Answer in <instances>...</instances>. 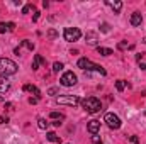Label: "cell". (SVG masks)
<instances>
[{
  "instance_id": "obj_1",
  "label": "cell",
  "mask_w": 146,
  "mask_h": 144,
  "mask_svg": "<svg viewBox=\"0 0 146 144\" xmlns=\"http://www.w3.org/2000/svg\"><path fill=\"white\" fill-rule=\"evenodd\" d=\"M76 65H78V68H80V70H87V71H97V73H100L102 76H106V75H107V71H106V70H104L100 65H95V63H94V61H90L88 58H80Z\"/></svg>"
},
{
  "instance_id": "obj_2",
  "label": "cell",
  "mask_w": 146,
  "mask_h": 144,
  "mask_svg": "<svg viewBox=\"0 0 146 144\" xmlns=\"http://www.w3.org/2000/svg\"><path fill=\"white\" fill-rule=\"evenodd\" d=\"M17 65L12 61V59H9V58H0V75L2 76H10V75H15L17 73Z\"/></svg>"
},
{
  "instance_id": "obj_3",
  "label": "cell",
  "mask_w": 146,
  "mask_h": 144,
  "mask_svg": "<svg viewBox=\"0 0 146 144\" xmlns=\"http://www.w3.org/2000/svg\"><path fill=\"white\" fill-rule=\"evenodd\" d=\"M82 105L85 108V112H88V114H97V112H100V108H102L100 100L95 98V97H88V98L82 100Z\"/></svg>"
},
{
  "instance_id": "obj_4",
  "label": "cell",
  "mask_w": 146,
  "mask_h": 144,
  "mask_svg": "<svg viewBox=\"0 0 146 144\" xmlns=\"http://www.w3.org/2000/svg\"><path fill=\"white\" fill-rule=\"evenodd\" d=\"M56 104L58 105H70V107H76L80 104V98L76 95H60L56 97Z\"/></svg>"
},
{
  "instance_id": "obj_5",
  "label": "cell",
  "mask_w": 146,
  "mask_h": 144,
  "mask_svg": "<svg viewBox=\"0 0 146 144\" xmlns=\"http://www.w3.org/2000/svg\"><path fill=\"white\" fill-rule=\"evenodd\" d=\"M63 37H65V41H68V42H75V41H78V39L82 37V31H80L78 27H65Z\"/></svg>"
},
{
  "instance_id": "obj_6",
  "label": "cell",
  "mask_w": 146,
  "mask_h": 144,
  "mask_svg": "<svg viewBox=\"0 0 146 144\" xmlns=\"http://www.w3.org/2000/svg\"><path fill=\"white\" fill-rule=\"evenodd\" d=\"M104 122L109 126L110 129H114V131H117V129L121 127V124H122L121 119H119L115 114H112V112H107V114L104 115Z\"/></svg>"
},
{
  "instance_id": "obj_7",
  "label": "cell",
  "mask_w": 146,
  "mask_h": 144,
  "mask_svg": "<svg viewBox=\"0 0 146 144\" xmlns=\"http://www.w3.org/2000/svg\"><path fill=\"white\" fill-rule=\"evenodd\" d=\"M76 75L73 71H66L63 73V76L60 78V83L63 85V87H73V85H76Z\"/></svg>"
},
{
  "instance_id": "obj_8",
  "label": "cell",
  "mask_w": 146,
  "mask_h": 144,
  "mask_svg": "<svg viewBox=\"0 0 146 144\" xmlns=\"http://www.w3.org/2000/svg\"><path fill=\"white\" fill-rule=\"evenodd\" d=\"M87 131L94 136V134H97L99 131H100V120H97V119H92V120H88V124H87Z\"/></svg>"
},
{
  "instance_id": "obj_9",
  "label": "cell",
  "mask_w": 146,
  "mask_h": 144,
  "mask_svg": "<svg viewBox=\"0 0 146 144\" xmlns=\"http://www.w3.org/2000/svg\"><path fill=\"white\" fill-rule=\"evenodd\" d=\"M85 39H87V44H90V46H97L99 44V34L95 31H88L85 34Z\"/></svg>"
},
{
  "instance_id": "obj_10",
  "label": "cell",
  "mask_w": 146,
  "mask_h": 144,
  "mask_svg": "<svg viewBox=\"0 0 146 144\" xmlns=\"http://www.w3.org/2000/svg\"><path fill=\"white\" fill-rule=\"evenodd\" d=\"M106 3L109 5L112 10H114V14H119V12H121V9H122V2H121V0H114V2H112V0H107Z\"/></svg>"
},
{
  "instance_id": "obj_11",
  "label": "cell",
  "mask_w": 146,
  "mask_h": 144,
  "mask_svg": "<svg viewBox=\"0 0 146 144\" xmlns=\"http://www.w3.org/2000/svg\"><path fill=\"white\" fill-rule=\"evenodd\" d=\"M141 22H143V15L139 12H133L131 14V26L138 27V26H141Z\"/></svg>"
},
{
  "instance_id": "obj_12",
  "label": "cell",
  "mask_w": 146,
  "mask_h": 144,
  "mask_svg": "<svg viewBox=\"0 0 146 144\" xmlns=\"http://www.w3.org/2000/svg\"><path fill=\"white\" fill-rule=\"evenodd\" d=\"M15 29V24L14 22H0V34L3 32H12Z\"/></svg>"
},
{
  "instance_id": "obj_13",
  "label": "cell",
  "mask_w": 146,
  "mask_h": 144,
  "mask_svg": "<svg viewBox=\"0 0 146 144\" xmlns=\"http://www.w3.org/2000/svg\"><path fill=\"white\" fill-rule=\"evenodd\" d=\"M24 92L33 93L36 98H39V97H41V90H39L37 87H34V85H24Z\"/></svg>"
},
{
  "instance_id": "obj_14",
  "label": "cell",
  "mask_w": 146,
  "mask_h": 144,
  "mask_svg": "<svg viewBox=\"0 0 146 144\" xmlns=\"http://www.w3.org/2000/svg\"><path fill=\"white\" fill-rule=\"evenodd\" d=\"M10 90V81L5 76H0V93H5Z\"/></svg>"
},
{
  "instance_id": "obj_15",
  "label": "cell",
  "mask_w": 146,
  "mask_h": 144,
  "mask_svg": "<svg viewBox=\"0 0 146 144\" xmlns=\"http://www.w3.org/2000/svg\"><path fill=\"white\" fill-rule=\"evenodd\" d=\"M39 65H46V59H42L41 54H34V61H33V70H37Z\"/></svg>"
},
{
  "instance_id": "obj_16",
  "label": "cell",
  "mask_w": 146,
  "mask_h": 144,
  "mask_svg": "<svg viewBox=\"0 0 146 144\" xmlns=\"http://www.w3.org/2000/svg\"><path fill=\"white\" fill-rule=\"evenodd\" d=\"M97 53L102 54V56H110V54H114V51H112L110 48H102V46H97Z\"/></svg>"
},
{
  "instance_id": "obj_17",
  "label": "cell",
  "mask_w": 146,
  "mask_h": 144,
  "mask_svg": "<svg viewBox=\"0 0 146 144\" xmlns=\"http://www.w3.org/2000/svg\"><path fill=\"white\" fill-rule=\"evenodd\" d=\"M46 139H48V141H51V143H61V139H60V136H58V134H56V132H48V134H46Z\"/></svg>"
},
{
  "instance_id": "obj_18",
  "label": "cell",
  "mask_w": 146,
  "mask_h": 144,
  "mask_svg": "<svg viewBox=\"0 0 146 144\" xmlns=\"http://www.w3.org/2000/svg\"><path fill=\"white\" fill-rule=\"evenodd\" d=\"M21 48H27V49H29V51H33V49H34V44H33V42H31V41H27V39H24V41H22V42H21V46H19V48H17V49H19V51H21Z\"/></svg>"
},
{
  "instance_id": "obj_19",
  "label": "cell",
  "mask_w": 146,
  "mask_h": 144,
  "mask_svg": "<svg viewBox=\"0 0 146 144\" xmlns=\"http://www.w3.org/2000/svg\"><path fill=\"white\" fill-rule=\"evenodd\" d=\"M37 127L44 131V129H48V127H49V122H48L46 119H42V117H39V119H37Z\"/></svg>"
},
{
  "instance_id": "obj_20",
  "label": "cell",
  "mask_w": 146,
  "mask_h": 144,
  "mask_svg": "<svg viewBox=\"0 0 146 144\" xmlns=\"http://www.w3.org/2000/svg\"><path fill=\"white\" fill-rule=\"evenodd\" d=\"M49 119H53V120H63L65 119V114H61V112H51L49 114Z\"/></svg>"
},
{
  "instance_id": "obj_21",
  "label": "cell",
  "mask_w": 146,
  "mask_h": 144,
  "mask_svg": "<svg viewBox=\"0 0 146 144\" xmlns=\"http://www.w3.org/2000/svg\"><path fill=\"white\" fill-rule=\"evenodd\" d=\"M126 85H127V81H124V80H117V81H115V88H117V92H122V90L126 88Z\"/></svg>"
},
{
  "instance_id": "obj_22",
  "label": "cell",
  "mask_w": 146,
  "mask_h": 144,
  "mask_svg": "<svg viewBox=\"0 0 146 144\" xmlns=\"http://www.w3.org/2000/svg\"><path fill=\"white\" fill-rule=\"evenodd\" d=\"M31 10H36V9H34V5H33V3H27V5H24V9H22V14H29Z\"/></svg>"
},
{
  "instance_id": "obj_23",
  "label": "cell",
  "mask_w": 146,
  "mask_h": 144,
  "mask_svg": "<svg viewBox=\"0 0 146 144\" xmlns=\"http://www.w3.org/2000/svg\"><path fill=\"white\" fill-rule=\"evenodd\" d=\"M117 48H119V49H127V48L131 49V48H133V44H127V41H122V42H119V44H117Z\"/></svg>"
},
{
  "instance_id": "obj_24",
  "label": "cell",
  "mask_w": 146,
  "mask_h": 144,
  "mask_svg": "<svg viewBox=\"0 0 146 144\" xmlns=\"http://www.w3.org/2000/svg\"><path fill=\"white\" fill-rule=\"evenodd\" d=\"M61 70H63V63H58V61H56V63L53 65V71H54V73H60Z\"/></svg>"
},
{
  "instance_id": "obj_25",
  "label": "cell",
  "mask_w": 146,
  "mask_h": 144,
  "mask_svg": "<svg viewBox=\"0 0 146 144\" xmlns=\"http://www.w3.org/2000/svg\"><path fill=\"white\" fill-rule=\"evenodd\" d=\"M100 31H102V32H109L110 26L107 24V22H102V24H100Z\"/></svg>"
},
{
  "instance_id": "obj_26",
  "label": "cell",
  "mask_w": 146,
  "mask_h": 144,
  "mask_svg": "<svg viewBox=\"0 0 146 144\" xmlns=\"http://www.w3.org/2000/svg\"><path fill=\"white\" fill-rule=\"evenodd\" d=\"M48 36L51 37V39H54V37L58 36V32H56L54 29H49V31H48Z\"/></svg>"
},
{
  "instance_id": "obj_27",
  "label": "cell",
  "mask_w": 146,
  "mask_h": 144,
  "mask_svg": "<svg viewBox=\"0 0 146 144\" xmlns=\"http://www.w3.org/2000/svg\"><path fill=\"white\" fill-rule=\"evenodd\" d=\"M92 143H95V144H100V137H99L97 134H94V136H92Z\"/></svg>"
},
{
  "instance_id": "obj_28",
  "label": "cell",
  "mask_w": 146,
  "mask_h": 144,
  "mask_svg": "<svg viewBox=\"0 0 146 144\" xmlns=\"http://www.w3.org/2000/svg\"><path fill=\"white\" fill-rule=\"evenodd\" d=\"M48 93H49V95H56V93H58V88H54V87H53V88H49V90H48Z\"/></svg>"
},
{
  "instance_id": "obj_29",
  "label": "cell",
  "mask_w": 146,
  "mask_h": 144,
  "mask_svg": "<svg viewBox=\"0 0 146 144\" xmlns=\"http://www.w3.org/2000/svg\"><path fill=\"white\" fill-rule=\"evenodd\" d=\"M7 122H9V117L7 115H2L0 117V124H7Z\"/></svg>"
},
{
  "instance_id": "obj_30",
  "label": "cell",
  "mask_w": 146,
  "mask_h": 144,
  "mask_svg": "<svg viewBox=\"0 0 146 144\" xmlns=\"http://www.w3.org/2000/svg\"><path fill=\"white\" fill-rule=\"evenodd\" d=\"M129 141H131L133 144H139V141H138V137H136V136H131V137H129Z\"/></svg>"
},
{
  "instance_id": "obj_31",
  "label": "cell",
  "mask_w": 146,
  "mask_h": 144,
  "mask_svg": "<svg viewBox=\"0 0 146 144\" xmlns=\"http://www.w3.org/2000/svg\"><path fill=\"white\" fill-rule=\"evenodd\" d=\"M37 19H39V12H37V10H34V17H33V20L36 22Z\"/></svg>"
},
{
  "instance_id": "obj_32",
  "label": "cell",
  "mask_w": 146,
  "mask_h": 144,
  "mask_svg": "<svg viewBox=\"0 0 146 144\" xmlns=\"http://www.w3.org/2000/svg\"><path fill=\"white\" fill-rule=\"evenodd\" d=\"M37 100H39V98H36V97L33 98V97H31V98H29V104H37Z\"/></svg>"
},
{
  "instance_id": "obj_33",
  "label": "cell",
  "mask_w": 146,
  "mask_h": 144,
  "mask_svg": "<svg viewBox=\"0 0 146 144\" xmlns=\"http://www.w3.org/2000/svg\"><path fill=\"white\" fill-rule=\"evenodd\" d=\"M53 126H54V127H60V126H61V120H54Z\"/></svg>"
},
{
  "instance_id": "obj_34",
  "label": "cell",
  "mask_w": 146,
  "mask_h": 144,
  "mask_svg": "<svg viewBox=\"0 0 146 144\" xmlns=\"http://www.w3.org/2000/svg\"><path fill=\"white\" fill-rule=\"evenodd\" d=\"M136 59H138V61L141 63V59H143V54H136Z\"/></svg>"
},
{
  "instance_id": "obj_35",
  "label": "cell",
  "mask_w": 146,
  "mask_h": 144,
  "mask_svg": "<svg viewBox=\"0 0 146 144\" xmlns=\"http://www.w3.org/2000/svg\"><path fill=\"white\" fill-rule=\"evenodd\" d=\"M139 68L141 70H146V63H139Z\"/></svg>"
},
{
  "instance_id": "obj_36",
  "label": "cell",
  "mask_w": 146,
  "mask_h": 144,
  "mask_svg": "<svg viewBox=\"0 0 146 144\" xmlns=\"http://www.w3.org/2000/svg\"><path fill=\"white\" fill-rule=\"evenodd\" d=\"M143 42H145V44H146V37H145V39H143Z\"/></svg>"
}]
</instances>
